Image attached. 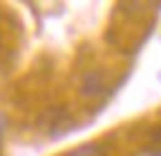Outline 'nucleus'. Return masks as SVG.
<instances>
[{"label":"nucleus","instance_id":"1","mask_svg":"<svg viewBox=\"0 0 161 156\" xmlns=\"http://www.w3.org/2000/svg\"><path fill=\"white\" fill-rule=\"evenodd\" d=\"M101 91V78H98V73H88L86 78H83V96H96Z\"/></svg>","mask_w":161,"mask_h":156},{"label":"nucleus","instance_id":"2","mask_svg":"<svg viewBox=\"0 0 161 156\" xmlns=\"http://www.w3.org/2000/svg\"><path fill=\"white\" fill-rule=\"evenodd\" d=\"M68 156H101V146L98 143H86V146L73 148Z\"/></svg>","mask_w":161,"mask_h":156}]
</instances>
